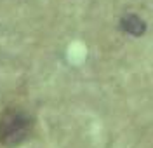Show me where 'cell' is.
I'll list each match as a JSON object with an SVG mask.
<instances>
[{
  "instance_id": "cell-1",
  "label": "cell",
  "mask_w": 153,
  "mask_h": 148,
  "mask_svg": "<svg viewBox=\"0 0 153 148\" xmlns=\"http://www.w3.org/2000/svg\"><path fill=\"white\" fill-rule=\"evenodd\" d=\"M33 120L23 108H7L0 115V145L18 147L31 134Z\"/></svg>"
},
{
  "instance_id": "cell-2",
  "label": "cell",
  "mask_w": 153,
  "mask_h": 148,
  "mask_svg": "<svg viewBox=\"0 0 153 148\" xmlns=\"http://www.w3.org/2000/svg\"><path fill=\"white\" fill-rule=\"evenodd\" d=\"M120 28L124 30L125 33H131L134 37H139L146 31V25L144 21L136 16V14H125L124 18L120 19Z\"/></svg>"
}]
</instances>
